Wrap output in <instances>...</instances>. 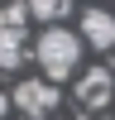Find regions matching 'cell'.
<instances>
[{"mask_svg": "<svg viewBox=\"0 0 115 120\" xmlns=\"http://www.w3.org/2000/svg\"><path fill=\"white\" fill-rule=\"evenodd\" d=\"M38 63H43V72H48V82H62V77H72V67H77V58H82V38L72 34V29H43L38 34Z\"/></svg>", "mask_w": 115, "mask_h": 120, "instance_id": "6da1fadb", "label": "cell"}, {"mask_svg": "<svg viewBox=\"0 0 115 120\" xmlns=\"http://www.w3.org/2000/svg\"><path fill=\"white\" fill-rule=\"evenodd\" d=\"M14 106H19L24 115H48V111H58V86H53V82H38V77H29V82L14 86Z\"/></svg>", "mask_w": 115, "mask_h": 120, "instance_id": "7a4b0ae2", "label": "cell"}, {"mask_svg": "<svg viewBox=\"0 0 115 120\" xmlns=\"http://www.w3.org/2000/svg\"><path fill=\"white\" fill-rule=\"evenodd\" d=\"M110 91H115V82H110L105 67H91L86 77H77V101H82L86 111H101V106L110 101Z\"/></svg>", "mask_w": 115, "mask_h": 120, "instance_id": "3957f363", "label": "cell"}, {"mask_svg": "<svg viewBox=\"0 0 115 120\" xmlns=\"http://www.w3.org/2000/svg\"><path fill=\"white\" fill-rule=\"evenodd\" d=\"M82 38H86L91 48H115V15L86 10V15H82Z\"/></svg>", "mask_w": 115, "mask_h": 120, "instance_id": "277c9868", "label": "cell"}, {"mask_svg": "<svg viewBox=\"0 0 115 120\" xmlns=\"http://www.w3.org/2000/svg\"><path fill=\"white\" fill-rule=\"evenodd\" d=\"M24 63V29H0V67L14 72Z\"/></svg>", "mask_w": 115, "mask_h": 120, "instance_id": "5b68a950", "label": "cell"}, {"mask_svg": "<svg viewBox=\"0 0 115 120\" xmlns=\"http://www.w3.org/2000/svg\"><path fill=\"white\" fill-rule=\"evenodd\" d=\"M67 10H72L67 0H34V19L38 24H53V29H58V19H62Z\"/></svg>", "mask_w": 115, "mask_h": 120, "instance_id": "8992f818", "label": "cell"}, {"mask_svg": "<svg viewBox=\"0 0 115 120\" xmlns=\"http://www.w3.org/2000/svg\"><path fill=\"white\" fill-rule=\"evenodd\" d=\"M29 15H34V5H10V10H5V29H24Z\"/></svg>", "mask_w": 115, "mask_h": 120, "instance_id": "52a82bcc", "label": "cell"}, {"mask_svg": "<svg viewBox=\"0 0 115 120\" xmlns=\"http://www.w3.org/2000/svg\"><path fill=\"white\" fill-rule=\"evenodd\" d=\"M77 120H91V115H77Z\"/></svg>", "mask_w": 115, "mask_h": 120, "instance_id": "ba28073f", "label": "cell"}]
</instances>
